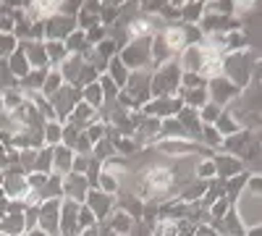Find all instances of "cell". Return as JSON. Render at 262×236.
<instances>
[{"instance_id":"32","label":"cell","mask_w":262,"mask_h":236,"mask_svg":"<svg viewBox=\"0 0 262 236\" xmlns=\"http://www.w3.org/2000/svg\"><path fill=\"white\" fill-rule=\"evenodd\" d=\"M202 3H212V0H202Z\"/></svg>"},{"instance_id":"27","label":"cell","mask_w":262,"mask_h":236,"mask_svg":"<svg viewBox=\"0 0 262 236\" xmlns=\"http://www.w3.org/2000/svg\"><path fill=\"white\" fill-rule=\"evenodd\" d=\"M18 48V39L13 34H6V32H0V58H8L13 50Z\"/></svg>"},{"instance_id":"24","label":"cell","mask_w":262,"mask_h":236,"mask_svg":"<svg viewBox=\"0 0 262 236\" xmlns=\"http://www.w3.org/2000/svg\"><path fill=\"white\" fill-rule=\"evenodd\" d=\"M202 142H207L210 147H221V142H223V137H221V132L212 126V123H205L202 126V137H200Z\"/></svg>"},{"instance_id":"5","label":"cell","mask_w":262,"mask_h":236,"mask_svg":"<svg viewBox=\"0 0 262 236\" xmlns=\"http://www.w3.org/2000/svg\"><path fill=\"white\" fill-rule=\"evenodd\" d=\"M79 29V24H76V18L74 16H60V13H55V16H50L48 21H45V39H58V42H63L69 34H74Z\"/></svg>"},{"instance_id":"22","label":"cell","mask_w":262,"mask_h":236,"mask_svg":"<svg viewBox=\"0 0 262 236\" xmlns=\"http://www.w3.org/2000/svg\"><path fill=\"white\" fill-rule=\"evenodd\" d=\"M217 132H221V137H233V134H238V121L231 116V113H221V118H217L215 123H212Z\"/></svg>"},{"instance_id":"23","label":"cell","mask_w":262,"mask_h":236,"mask_svg":"<svg viewBox=\"0 0 262 236\" xmlns=\"http://www.w3.org/2000/svg\"><path fill=\"white\" fill-rule=\"evenodd\" d=\"M34 170H42V174H53V147H42V149H37Z\"/></svg>"},{"instance_id":"20","label":"cell","mask_w":262,"mask_h":236,"mask_svg":"<svg viewBox=\"0 0 262 236\" xmlns=\"http://www.w3.org/2000/svg\"><path fill=\"white\" fill-rule=\"evenodd\" d=\"M81 100H84L86 105H92L95 111H100L102 105H105V97H102V90H100V81L90 84V87H84V90H81Z\"/></svg>"},{"instance_id":"3","label":"cell","mask_w":262,"mask_h":236,"mask_svg":"<svg viewBox=\"0 0 262 236\" xmlns=\"http://www.w3.org/2000/svg\"><path fill=\"white\" fill-rule=\"evenodd\" d=\"M81 100V90H76L74 84H63V87L50 97V105H53V111H55V118L60 123L69 121V116L74 113L76 108V102Z\"/></svg>"},{"instance_id":"6","label":"cell","mask_w":262,"mask_h":236,"mask_svg":"<svg viewBox=\"0 0 262 236\" xmlns=\"http://www.w3.org/2000/svg\"><path fill=\"white\" fill-rule=\"evenodd\" d=\"M84 205L95 212L97 221H107V218H111V212L116 210V197L105 195V191H100V189H90V191H86Z\"/></svg>"},{"instance_id":"9","label":"cell","mask_w":262,"mask_h":236,"mask_svg":"<svg viewBox=\"0 0 262 236\" xmlns=\"http://www.w3.org/2000/svg\"><path fill=\"white\" fill-rule=\"evenodd\" d=\"M21 50L27 53V60L32 69H50V60H48V53H45V42H37V39H24L18 42Z\"/></svg>"},{"instance_id":"8","label":"cell","mask_w":262,"mask_h":236,"mask_svg":"<svg viewBox=\"0 0 262 236\" xmlns=\"http://www.w3.org/2000/svg\"><path fill=\"white\" fill-rule=\"evenodd\" d=\"M90 181H86V176L81 174H69L63 176V200H74L79 205H84L86 200V191H90Z\"/></svg>"},{"instance_id":"31","label":"cell","mask_w":262,"mask_h":236,"mask_svg":"<svg viewBox=\"0 0 262 236\" xmlns=\"http://www.w3.org/2000/svg\"><path fill=\"white\" fill-rule=\"evenodd\" d=\"M79 236H100V231H97V226H95V228H84Z\"/></svg>"},{"instance_id":"17","label":"cell","mask_w":262,"mask_h":236,"mask_svg":"<svg viewBox=\"0 0 262 236\" xmlns=\"http://www.w3.org/2000/svg\"><path fill=\"white\" fill-rule=\"evenodd\" d=\"M8 66H11V74L16 76V79H24L29 71H32V66H29V60H27V53L21 50V45L8 55Z\"/></svg>"},{"instance_id":"25","label":"cell","mask_w":262,"mask_h":236,"mask_svg":"<svg viewBox=\"0 0 262 236\" xmlns=\"http://www.w3.org/2000/svg\"><path fill=\"white\" fill-rule=\"evenodd\" d=\"M81 6H84V0H60L58 3V13L60 16H79V11H81Z\"/></svg>"},{"instance_id":"30","label":"cell","mask_w":262,"mask_h":236,"mask_svg":"<svg viewBox=\"0 0 262 236\" xmlns=\"http://www.w3.org/2000/svg\"><path fill=\"white\" fill-rule=\"evenodd\" d=\"M97 231H100V236H118V233H116L111 226H107V223H105V226H97Z\"/></svg>"},{"instance_id":"19","label":"cell","mask_w":262,"mask_h":236,"mask_svg":"<svg viewBox=\"0 0 262 236\" xmlns=\"http://www.w3.org/2000/svg\"><path fill=\"white\" fill-rule=\"evenodd\" d=\"M205 18V3H186L181 6V24H200Z\"/></svg>"},{"instance_id":"21","label":"cell","mask_w":262,"mask_h":236,"mask_svg":"<svg viewBox=\"0 0 262 236\" xmlns=\"http://www.w3.org/2000/svg\"><path fill=\"white\" fill-rule=\"evenodd\" d=\"M63 84H66V81H63L60 71H58V69H50L48 76H45V84H42V97H48V100H50V97L63 87Z\"/></svg>"},{"instance_id":"15","label":"cell","mask_w":262,"mask_h":236,"mask_svg":"<svg viewBox=\"0 0 262 236\" xmlns=\"http://www.w3.org/2000/svg\"><path fill=\"white\" fill-rule=\"evenodd\" d=\"M128 69H126V63L116 55V58H111V60H107V69H105V76H111L113 79V84H116V87L118 90H123L126 87V81H128Z\"/></svg>"},{"instance_id":"11","label":"cell","mask_w":262,"mask_h":236,"mask_svg":"<svg viewBox=\"0 0 262 236\" xmlns=\"http://www.w3.org/2000/svg\"><path fill=\"white\" fill-rule=\"evenodd\" d=\"M160 37H163L165 45L170 48V53H181V50L189 48L186 45V29H184V24H168L160 32Z\"/></svg>"},{"instance_id":"26","label":"cell","mask_w":262,"mask_h":236,"mask_svg":"<svg viewBox=\"0 0 262 236\" xmlns=\"http://www.w3.org/2000/svg\"><path fill=\"white\" fill-rule=\"evenodd\" d=\"M100 221H97V216H95V212L90 210V207H86V205H81V210H79V228L84 231V228H95ZM79 231V233H81Z\"/></svg>"},{"instance_id":"28","label":"cell","mask_w":262,"mask_h":236,"mask_svg":"<svg viewBox=\"0 0 262 236\" xmlns=\"http://www.w3.org/2000/svg\"><path fill=\"white\" fill-rule=\"evenodd\" d=\"M50 176L53 174H42V170H32V174H27V184H29V189H45V184L50 181Z\"/></svg>"},{"instance_id":"2","label":"cell","mask_w":262,"mask_h":236,"mask_svg":"<svg viewBox=\"0 0 262 236\" xmlns=\"http://www.w3.org/2000/svg\"><path fill=\"white\" fill-rule=\"evenodd\" d=\"M118 58L126 63L128 71L152 69V37H134L121 48Z\"/></svg>"},{"instance_id":"29","label":"cell","mask_w":262,"mask_h":236,"mask_svg":"<svg viewBox=\"0 0 262 236\" xmlns=\"http://www.w3.org/2000/svg\"><path fill=\"white\" fill-rule=\"evenodd\" d=\"M194 176H196V179H202V181L217 176V174H215V163H212V158H210V160H202L200 165H196V168H194Z\"/></svg>"},{"instance_id":"7","label":"cell","mask_w":262,"mask_h":236,"mask_svg":"<svg viewBox=\"0 0 262 236\" xmlns=\"http://www.w3.org/2000/svg\"><path fill=\"white\" fill-rule=\"evenodd\" d=\"M79 210L81 205L74 200L60 202V236H79Z\"/></svg>"},{"instance_id":"1","label":"cell","mask_w":262,"mask_h":236,"mask_svg":"<svg viewBox=\"0 0 262 236\" xmlns=\"http://www.w3.org/2000/svg\"><path fill=\"white\" fill-rule=\"evenodd\" d=\"M181 66L179 60H168L163 66L152 69V81H149V92H152V100L155 97H176L179 95V87H181Z\"/></svg>"},{"instance_id":"14","label":"cell","mask_w":262,"mask_h":236,"mask_svg":"<svg viewBox=\"0 0 262 236\" xmlns=\"http://www.w3.org/2000/svg\"><path fill=\"white\" fill-rule=\"evenodd\" d=\"M215 163V174L223 176V179H231V176H238L242 174V160L238 158H231V155H221V158H212Z\"/></svg>"},{"instance_id":"18","label":"cell","mask_w":262,"mask_h":236,"mask_svg":"<svg viewBox=\"0 0 262 236\" xmlns=\"http://www.w3.org/2000/svg\"><path fill=\"white\" fill-rule=\"evenodd\" d=\"M42 139H45V147L63 144V123L60 121H48L45 128H42Z\"/></svg>"},{"instance_id":"4","label":"cell","mask_w":262,"mask_h":236,"mask_svg":"<svg viewBox=\"0 0 262 236\" xmlns=\"http://www.w3.org/2000/svg\"><path fill=\"white\" fill-rule=\"evenodd\" d=\"M3 195L11 202H24V197L29 195V184H27V174L18 168H11L3 174Z\"/></svg>"},{"instance_id":"13","label":"cell","mask_w":262,"mask_h":236,"mask_svg":"<svg viewBox=\"0 0 262 236\" xmlns=\"http://www.w3.org/2000/svg\"><path fill=\"white\" fill-rule=\"evenodd\" d=\"M0 233H8V236H24L27 226H24V212H6L0 218Z\"/></svg>"},{"instance_id":"10","label":"cell","mask_w":262,"mask_h":236,"mask_svg":"<svg viewBox=\"0 0 262 236\" xmlns=\"http://www.w3.org/2000/svg\"><path fill=\"white\" fill-rule=\"evenodd\" d=\"M74 149L71 147H66V144H58L53 147V174L55 176H69L71 170H74Z\"/></svg>"},{"instance_id":"12","label":"cell","mask_w":262,"mask_h":236,"mask_svg":"<svg viewBox=\"0 0 262 236\" xmlns=\"http://www.w3.org/2000/svg\"><path fill=\"white\" fill-rule=\"evenodd\" d=\"M233 92H236V90L231 87V81L223 79V76H215V79H210V84H207L210 102H215V105H226L228 97H231Z\"/></svg>"},{"instance_id":"16","label":"cell","mask_w":262,"mask_h":236,"mask_svg":"<svg viewBox=\"0 0 262 236\" xmlns=\"http://www.w3.org/2000/svg\"><path fill=\"white\" fill-rule=\"evenodd\" d=\"M105 223L111 226V228H113L118 236H128V231L134 228V223H137V221L131 218L128 212H123V210H118V207H116V210L111 212V218H107Z\"/></svg>"}]
</instances>
